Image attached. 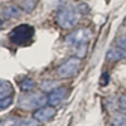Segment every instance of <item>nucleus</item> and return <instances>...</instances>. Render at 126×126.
Masks as SVG:
<instances>
[{
    "label": "nucleus",
    "mask_w": 126,
    "mask_h": 126,
    "mask_svg": "<svg viewBox=\"0 0 126 126\" xmlns=\"http://www.w3.org/2000/svg\"><path fill=\"white\" fill-rule=\"evenodd\" d=\"M66 94H67V90L64 87L54 88L48 94V103L50 106H57V105H59L63 101V98L66 97Z\"/></svg>",
    "instance_id": "0eeeda50"
},
{
    "label": "nucleus",
    "mask_w": 126,
    "mask_h": 126,
    "mask_svg": "<svg viewBox=\"0 0 126 126\" xmlns=\"http://www.w3.org/2000/svg\"><path fill=\"white\" fill-rule=\"evenodd\" d=\"M20 119L19 117H6L3 121H0V126H20Z\"/></svg>",
    "instance_id": "f8f14e48"
},
{
    "label": "nucleus",
    "mask_w": 126,
    "mask_h": 126,
    "mask_svg": "<svg viewBox=\"0 0 126 126\" xmlns=\"http://www.w3.org/2000/svg\"><path fill=\"white\" fill-rule=\"evenodd\" d=\"M81 68V58L78 57H72L67 59L63 64H61L57 69V75L61 78H69L78 73Z\"/></svg>",
    "instance_id": "39448f33"
},
{
    "label": "nucleus",
    "mask_w": 126,
    "mask_h": 126,
    "mask_svg": "<svg viewBox=\"0 0 126 126\" xmlns=\"http://www.w3.org/2000/svg\"><path fill=\"white\" fill-rule=\"evenodd\" d=\"M48 102V97H46L43 93H27L23 94L18 101V106L24 110H38L43 107Z\"/></svg>",
    "instance_id": "7ed1b4c3"
},
{
    "label": "nucleus",
    "mask_w": 126,
    "mask_h": 126,
    "mask_svg": "<svg viewBox=\"0 0 126 126\" xmlns=\"http://www.w3.org/2000/svg\"><path fill=\"white\" fill-rule=\"evenodd\" d=\"M79 10L77 8H73V6H66L61 9L59 12L57 13V24L63 28V29H69L76 27V24L78 23L79 20Z\"/></svg>",
    "instance_id": "f257e3e1"
},
{
    "label": "nucleus",
    "mask_w": 126,
    "mask_h": 126,
    "mask_svg": "<svg viewBox=\"0 0 126 126\" xmlns=\"http://www.w3.org/2000/svg\"><path fill=\"white\" fill-rule=\"evenodd\" d=\"M124 49V57H126V48H122Z\"/></svg>",
    "instance_id": "aec40b11"
},
{
    "label": "nucleus",
    "mask_w": 126,
    "mask_h": 126,
    "mask_svg": "<svg viewBox=\"0 0 126 126\" xmlns=\"http://www.w3.org/2000/svg\"><path fill=\"white\" fill-rule=\"evenodd\" d=\"M34 37V28L29 24H20L9 33V39L15 46H25Z\"/></svg>",
    "instance_id": "f03ea898"
},
{
    "label": "nucleus",
    "mask_w": 126,
    "mask_h": 126,
    "mask_svg": "<svg viewBox=\"0 0 126 126\" xmlns=\"http://www.w3.org/2000/svg\"><path fill=\"white\" fill-rule=\"evenodd\" d=\"M121 58H125L124 57V49L120 47V48H112L107 52L106 54V59L109 62H116V61H120Z\"/></svg>",
    "instance_id": "1a4fd4ad"
},
{
    "label": "nucleus",
    "mask_w": 126,
    "mask_h": 126,
    "mask_svg": "<svg viewBox=\"0 0 126 126\" xmlns=\"http://www.w3.org/2000/svg\"><path fill=\"white\" fill-rule=\"evenodd\" d=\"M19 86H20V90H22L23 92H30L35 87V83H34V81L32 78L27 77V78H24L22 82L19 83Z\"/></svg>",
    "instance_id": "9d476101"
},
{
    "label": "nucleus",
    "mask_w": 126,
    "mask_h": 126,
    "mask_svg": "<svg viewBox=\"0 0 126 126\" xmlns=\"http://www.w3.org/2000/svg\"><path fill=\"white\" fill-rule=\"evenodd\" d=\"M20 126H39V121L35 120L34 117L27 119V120H24V121L20 122Z\"/></svg>",
    "instance_id": "dca6fc26"
},
{
    "label": "nucleus",
    "mask_w": 126,
    "mask_h": 126,
    "mask_svg": "<svg viewBox=\"0 0 126 126\" xmlns=\"http://www.w3.org/2000/svg\"><path fill=\"white\" fill-rule=\"evenodd\" d=\"M12 102H13V97L12 96H9L6 98H1V100H0V110L9 107L10 105H12Z\"/></svg>",
    "instance_id": "f3484780"
},
{
    "label": "nucleus",
    "mask_w": 126,
    "mask_h": 126,
    "mask_svg": "<svg viewBox=\"0 0 126 126\" xmlns=\"http://www.w3.org/2000/svg\"><path fill=\"white\" fill-rule=\"evenodd\" d=\"M125 24H126V20H125Z\"/></svg>",
    "instance_id": "412c9836"
},
{
    "label": "nucleus",
    "mask_w": 126,
    "mask_h": 126,
    "mask_svg": "<svg viewBox=\"0 0 126 126\" xmlns=\"http://www.w3.org/2000/svg\"><path fill=\"white\" fill-rule=\"evenodd\" d=\"M119 46H120L121 48H126V37L119 39Z\"/></svg>",
    "instance_id": "6ab92c4d"
},
{
    "label": "nucleus",
    "mask_w": 126,
    "mask_h": 126,
    "mask_svg": "<svg viewBox=\"0 0 126 126\" xmlns=\"http://www.w3.org/2000/svg\"><path fill=\"white\" fill-rule=\"evenodd\" d=\"M19 14H20V10L16 6L10 5V6H6L4 9V16L5 18H18Z\"/></svg>",
    "instance_id": "9b49d317"
},
{
    "label": "nucleus",
    "mask_w": 126,
    "mask_h": 126,
    "mask_svg": "<svg viewBox=\"0 0 126 126\" xmlns=\"http://www.w3.org/2000/svg\"><path fill=\"white\" fill-rule=\"evenodd\" d=\"M57 86H58V82H56V81H44V82H42L40 88H42V91L52 92Z\"/></svg>",
    "instance_id": "ddd939ff"
},
{
    "label": "nucleus",
    "mask_w": 126,
    "mask_h": 126,
    "mask_svg": "<svg viewBox=\"0 0 126 126\" xmlns=\"http://www.w3.org/2000/svg\"><path fill=\"white\" fill-rule=\"evenodd\" d=\"M54 116H56V109H54V106H50V105L38 109L33 113V117L35 120H38L39 122H48Z\"/></svg>",
    "instance_id": "423d86ee"
},
{
    "label": "nucleus",
    "mask_w": 126,
    "mask_h": 126,
    "mask_svg": "<svg viewBox=\"0 0 126 126\" xmlns=\"http://www.w3.org/2000/svg\"><path fill=\"white\" fill-rule=\"evenodd\" d=\"M13 92H14V90H13L12 83L5 79H0V100L12 96Z\"/></svg>",
    "instance_id": "6e6552de"
},
{
    "label": "nucleus",
    "mask_w": 126,
    "mask_h": 126,
    "mask_svg": "<svg viewBox=\"0 0 126 126\" xmlns=\"http://www.w3.org/2000/svg\"><path fill=\"white\" fill-rule=\"evenodd\" d=\"M91 39V32L86 28H81L75 30L73 33L68 34L64 39V43L68 47H81V46H87V43Z\"/></svg>",
    "instance_id": "20e7f679"
},
{
    "label": "nucleus",
    "mask_w": 126,
    "mask_h": 126,
    "mask_svg": "<svg viewBox=\"0 0 126 126\" xmlns=\"http://www.w3.org/2000/svg\"><path fill=\"white\" fill-rule=\"evenodd\" d=\"M120 106L122 107V110L126 111V96H122L120 98Z\"/></svg>",
    "instance_id": "a211bd4d"
},
{
    "label": "nucleus",
    "mask_w": 126,
    "mask_h": 126,
    "mask_svg": "<svg viewBox=\"0 0 126 126\" xmlns=\"http://www.w3.org/2000/svg\"><path fill=\"white\" fill-rule=\"evenodd\" d=\"M111 126H126V113H120L113 117Z\"/></svg>",
    "instance_id": "4468645a"
},
{
    "label": "nucleus",
    "mask_w": 126,
    "mask_h": 126,
    "mask_svg": "<svg viewBox=\"0 0 126 126\" xmlns=\"http://www.w3.org/2000/svg\"><path fill=\"white\" fill-rule=\"evenodd\" d=\"M34 6H35V0H27V1L23 3L22 9L24 12H32L34 9Z\"/></svg>",
    "instance_id": "2eb2a0df"
}]
</instances>
